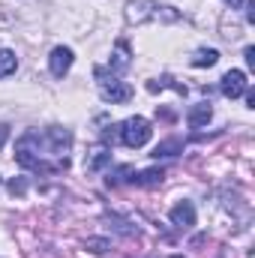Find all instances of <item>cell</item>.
Segmentation results:
<instances>
[{
	"label": "cell",
	"mask_w": 255,
	"mask_h": 258,
	"mask_svg": "<svg viewBox=\"0 0 255 258\" xmlns=\"http://www.w3.org/2000/svg\"><path fill=\"white\" fill-rule=\"evenodd\" d=\"M180 12L159 3V0H129L126 21L129 24H144V21H177Z\"/></svg>",
	"instance_id": "cell-1"
},
{
	"label": "cell",
	"mask_w": 255,
	"mask_h": 258,
	"mask_svg": "<svg viewBox=\"0 0 255 258\" xmlns=\"http://www.w3.org/2000/svg\"><path fill=\"white\" fill-rule=\"evenodd\" d=\"M96 81H99V96H102L105 102L117 105V102H129V99H132V87H129L126 81L108 75L102 66H96Z\"/></svg>",
	"instance_id": "cell-2"
},
{
	"label": "cell",
	"mask_w": 255,
	"mask_h": 258,
	"mask_svg": "<svg viewBox=\"0 0 255 258\" xmlns=\"http://www.w3.org/2000/svg\"><path fill=\"white\" fill-rule=\"evenodd\" d=\"M117 135H120V141L126 144V147H144L147 141H150V135H153V129H150V123L144 120V117H129V120H123L120 126H117Z\"/></svg>",
	"instance_id": "cell-3"
},
{
	"label": "cell",
	"mask_w": 255,
	"mask_h": 258,
	"mask_svg": "<svg viewBox=\"0 0 255 258\" xmlns=\"http://www.w3.org/2000/svg\"><path fill=\"white\" fill-rule=\"evenodd\" d=\"M246 90H249L246 72H240V69H228V72L222 75V93H225L228 99H237V96H243Z\"/></svg>",
	"instance_id": "cell-4"
},
{
	"label": "cell",
	"mask_w": 255,
	"mask_h": 258,
	"mask_svg": "<svg viewBox=\"0 0 255 258\" xmlns=\"http://www.w3.org/2000/svg\"><path fill=\"white\" fill-rule=\"evenodd\" d=\"M168 219H171L174 228H183V231L192 228V225H195V207H192V201H177V204L171 207Z\"/></svg>",
	"instance_id": "cell-5"
},
{
	"label": "cell",
	"mask_w": 255,
	"mask_h": 258,
	"mask_svg": "<svg viewBox=\"0 0 255 258\" xmlns=\"http://www.w3.org/2000/svg\"><path fill=\"white\" fill-rule=\"evenodd\" d=\"M48 66H51V75H54V78H63L66 72H69V66H72V48L57 45V48L51 51V57H48Z\"/></svg>",
	"instance_id": "cell-6"
},
{
	"label": "cell",
	"mask_w": 255,
	"mask_h": 258,
	"mask_svg": "<svg viewBox=\"0 0 255 258\" xmlns=\"http://www.w3.org/2000/svg\"><path fill=\"white\" fill-rule=\"evenodd\" d=\"M108 162H111V150H108L105 144L90 147L87 156H84V168H87V171H99V168H105Z\"/></svg>",
	"instance_id": "cell-7"
},
{
	"label": "cell",
	"mask_w": 255,
	"mask_h": 258,
	"mask_svg": "<svg viewBox=\"0 0 255 258\" xmlns=\"http://www.w3.org/2000/svg\"><path fill=\"white\" fill-rule=\"evenodd\" d=\"M210 117H213V108H210V102H198L189 114H186V120H189L192 129H201L207 120H210Z\"/></svg>",
	"instance_id": "cell-8"
},
{
	"label": "cell",
	"mask_w": 255,
	"mask_h": 258,
	"mask_svg": "<svg viewBox=\"0 0 255 258\" xmlns=\"http://www.w3.org/2000/svg\"><path fill=\"white\" fill-rule=\"evenodd\" d=\"M183 150V144H180V138H168V141H159L156 147H153V159H159V156H177Z\"/></svg>",
	"instance_id": "cell-9"
},
{
	"label": "cell",
	"mask_w": 255,
	"mask_h": 258,
	"mask_svg": "<svg viewBox=\"0 0 255 258\" xmlns=\"http://www.w3.org/2000/svg\"><path fill=\"white\" fill-rule=\"evenodd\" d=\"M162 177H165V171H162V168H147V171L135 174V180H132V183H138V186H159V183H162Z\"/></svg>",
	"instance_id": "cell-10"
},
{
	"label": "cell",
	"mask_w": 255,
	"mask_h": 258,
	"mask_svg": "<svg viewBox=\"0 0 255 258\" xmlns=\"http://www.w3.org/2000/svg\"><path fill=\"white\" fill-rule=\"evenodd\" d=\"M129 48H126V42H117V48H114V60H111V69L114 72H123V69H129Z\"/></svg>",
	"instance_id": "cell-11"
},
{
	"label": "cell",
	"mask_w": 255,
	"mask_h": 258,
	"mask_svg": "<svg viewBox=\"0 0 255 258\" xmlns=\"http://www.w3.org/2000/svg\"><path fill=\"white\" fill-rule=\"evenodd\" d=\"M126 180H135L132 165H120L117 171H111V174H108V186H120V183H126Z\"/></svg>",
	"instance_id": "cell-12"
},
{
	"label": "cell",
	"mask_w": 255,
	"mask_h": 258,
	"mask_svg": "<svg viewBox=\"0 0 255 258\" xmlns=\"http://www.w3.org/2000/svg\"><path fill=\"white\" fill-rule=\"evenodd\" d=\"M15 69H18V57H15L12 51L3 48V51H0V78H6V75L15 72Z\"/></svg>",
	"instance_id": "cell-13"
},
{
	"label": "cell",
	"mask_w": 255,
	"mask_h": 258,
	"mask_svg": "<svg viewBox=\"0 0 255 258\" xmlns=\"http://www.w3.org/2000/svg\"><path fill=\"white\" fill-rule=\"evenodd\" d=\"M216 60H219V51L216 48H204V51H198L192 57V66H213Z\"/></svg>",
	"instance_id": "cell-14"
},
{
	"label": "cell",
	"mask_w": 255,
	"mask_h": 258,
	"mask_svg": "<svg viewBox=\"0 0 255 258\" xmlns=\"http://www.w3.org/2000/svg\"><path fill=\"white\" fill-rule=\"evenodd\" d=\"M90 252L102 255V252H105V243H102V240H90Z\"/></svg>",
	"instance_id": "cell-15"
},
{
	"label": "cell",
	"mask_w": 255,
	"mask_h": 258,
	"mask_svg": "<svg viewBox=\"0 0 255 258\" xmlns=\"http://www.w3.org/2000/svg\"><path fill=\"white\" fill-rule=\"evenodd\" d=\"M6 138H9V126H6V123H0V147L6 144Z\"/></svg>",
	"instance_id": "cell-16"
},
{
	"label": "cell",
	"mask_w": 255,
	"mask_h": 258,
	"mask_svg": "<svg viewBox=\"0 0 255 258\" xmlns=\"http://www.w3.org/2000/svg\"><path fill=\"white\" fill-rule=\"evenodd\" d=\"M9 189H12V192H24V183H21V180H12Z\"/></svg>",
	"instance_id": "cell-17"
},
{
	"label": "cell",
	"mask_w": 255,
	"mask_h": 258,
	"mask_svg": "<svg viewBox=\"0 0 255 258\" xmlns=\"http://www.w3.org/2000/svg\"><path fill=\"white\" fill-rule=\"evenodd\" d=\"M246 63L255 66V48H246Z\"/></svg>",
	"instance_id": "cell-18"
},
{
	"label": "cell",
	"mask_w": 255,
	"mask_h": 258,
	"mask_svg": "<svg viewBox=\"0 0 255 258\" xmlns=\"http://www.w3.org/2000/svg\"><path fill=\"white\" fill-rule=\"evenodd\" d=\"M225 3H231V6H234V9H237V6H243V3H246V0H225Z\"/></svg>",
	"instance_id": "cell-19"
},
{
	"label": "cell",
	"mask_w": 255,
	"mask_h": 258,
	"mask_svg": "<svg viewBox=\"0 0 255 258\" xmlns=\"http://www.w3.org/2000/svg\"><path fill=\"white\" fill-rule=\"evenodd\" d=\"M171 258H183V255H171Z\"/></svg>",
	"instance_id": "cell-20"
}]
</instances>
